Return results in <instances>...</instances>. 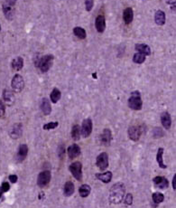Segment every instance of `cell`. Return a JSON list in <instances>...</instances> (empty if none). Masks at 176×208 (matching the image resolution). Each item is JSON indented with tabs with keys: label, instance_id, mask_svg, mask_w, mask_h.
Segmentation results:
<instances>
[{
	"label": "cell",
	"instance_id": "obj_5",
	"mask_svg": "<svg viewBox=\"0 0 176 208\" xmlns=\"http://www.w3.org/2000/svg\"><path fill=\"white\" fill-rule=\"evenodd\" d=\"M12 89L16 92H21L25 87V82L23 77L19 74H16L14 76V78L12 79Z\"/></svg>",
	"mask_w": 176,
	"mask_h": 208
},
{
	"label": "cell",
	"instance_id": "obj_17",
	"mask_svg": "<svg viewBox=\"0 0 176 208\" xmlns=\"http://www.w3.org/2000/svg\"><path fill=\"white\" fill-rule=\"evenodd\" d=\"M3 13H4L5 17L8 20H12L14 17V15H15V10H14L12 6H9V5L5 3L3 5Z\"/></svg>",
	"mask_w": 176,
	"mask_h": 208
},
{
	"label": "cell",
	"instance_id": "obj_29",
	"mask_svg": "<svg viewBox=\"0 0 176 208\" xmlns=\"http://www.w3.org/2000/svg\"><path fill=\"white\" fill-rule=\"evenodd\" d=\"M73 34L80 39H85L87 36V34H86V31L85 29L81 28V27H75L73 29Z\"/></svg>",
	"mask_w": 176,
	"mask_h": 208
},
{
	"label": "cell",
	"instance_id": "obj_18",
	"mask_svg": "<svg viewBox=\"0 0 176 208\" xmlns=\"http://www.w3.org/2000/svg\"><path fill=\"white\" fill-rule=\"evenodd\" d=\"M134 18V12L131 7H127L124 10V13H123V19H124V22L127 24V25H129L131 24V22L133 21Z\"/></svg>",
	"mask_w": 176,
	"mask_h": 208
},
{
	"label": "cell",
	"instance_id": "obj_3",
	"mask_svg": "<svg viewBox=\"0 0 176 208\" xmlns=\"http://www.w3.org/2000/svg\"><path fill=\"white\" fill-rule=\"evenodd\" d=\"M142 99H141V94L140 92L136 91L131 93V96L128 99V106L130 109L135 110V111H140L142 109Z\"/></svg>",
	"mask_w": 176,
	"mask_h": 208
},
{
	"label": "cell",
	"instance_id": "obj_7",
	"mask_svg": "<svg viewBox=\"0 0 176 208\" xmlns=\"http://www.w3.org/2000/svg\"><path fill=\"white\" fill-rule=\"evenodd\" d=\"M96 165H97V167H99V168L100 170H105L109 167V157H108L107 153L102 152L98 156Z\"/></svg>",
	"mask_w": 176,
	"mask_h": 208
},
{
	"label": "cell",
	"instance_id": "obj_34",
	"mask_svg": "<svg viewBox=\"0 0 176 208\" xmlns=\"http://www.w3.org/2000/svg\"><path fill=\"white\" fill-rule=\"evenodd\" d=\"M85 6H86V10L90 12V11L93 8L94 0H86V1H85Z\"/></svg>",
	"mask_w": 176,
	"mask_h": 208
},
{
	"label": "cell",
	"instance_id": "obj_28",
	"mask_svg": "<svg viewBox=\"0 0 176 208\" xmlns=\"http://www.w3.org/2000/svg\"><path fill=\"white\" fill-rule=\"evenodd\" d=\"M90 193V187L88 185H82L80 189H79V194L81 195V197H87Z\"/></svg>",
	"mask_w": 176,
	"mask_h": 208
},
{
	"label": "cell",
	"instance_id": "obj_15",
	"mask_svg": "<svg viewBox=\"0 0 176 208\" xmlns=\"http://www.w3.org/2000/svg\"><path fill=\"white\" fill-rule=\"evenodd\" d=\"M3 99L7 105H12L15 102V95L9 90H5L3 92Z\"/></svg>",
	"mask_w": 176,
	"mask_h": 208
},
{
	"label": "cell",
	"instance_id": "obj_9",
	"mask_svg": "<svg viewBox=\"0 0 176 208\" xmlns=\"http://www.w3.org/2000/svg\"><path fill=\"white\" fill-rule=\"evenodd\" d=\"M95 26L99 33H103L106 28V19L103 15H100L96 17L95 20Z\"/></svg>",
	"mask_w": 176,
	"mask_h": 208
},
{
	"label": "cell",
	"instance_id": "obj_11",
	"mask_svg": "<svg viewBox=\"0 0 176 208\" xmlns=\"http://www.w3.org/2000/svg\"><path fill=\"white\" fill-rule=\"evenodd\" d=\"M112 139V134L111 131H110V130H109V129H105L104 130H103V132L100 135V141L103 145H105V146H109V144H110V142H111Z\"/></svg>",
	"mask_w": 176,
	"mask_h": 208
},
{
	"label": "cell",
	"instance_id": "obj_43",
	"mask_svg": "<svg viewBox=\"0 0 176 208\" xmlns=\"http://www.w3.org/2000/svg\"><path fill=\"white\" fill-rule=\"evenodd\" d=\"M2 194H3V191H2V189H1V187H0V197L2 196Z\"/></svg>",
	"mask_w": 176,
	"mask_h": 208
},
{
	"label": "cell",
	"instance_id": "obj_41",
	"mask_svg": "<svg viewBox=\"0 0 176 208\" xmlns=\"http://www.w3.org/2000/svg\"><path fill=\"white\" fill-rule=\"evenodd\" d=\"M16 3V0H6V4L12 6V7H14Z\"/></svg>",
	"mask_w": 176,
	"mask_h": 208
},
{
	"label": "cell",
	"instance_id": "obj_13",
	"mask_svg": "<svg viewBox=\"0 0 176 208\" xmlns=\"http://www.w3.org/2000/svg\"><path fill=\"white\" fill-rule=\"evenodd\" d=\"M81 154V149L78 145L76 144H73L72 146L69 147L68 149V156L71 159H73V158H76L80 156Z\"/></svg>",
	"mask_w": 176,
	"mask_h": 208
},
{
	"label": "cell",
	"instance_id": "obj_14",
	"mask_svg": "<svg viewBox=\"0 0 176 208\" xmlns=\"http://www.w3.org/2000/svg\"><path fill=\"white\" fill-rule=\"evenodd\" d=\"M165 20H166L165 13L162 10H157L155 15V21L156 25L164 26L165 24Z\"/></svg>",
	"mask_w": 176,
	"mask_h": 208
},
{
	"label": "cell",
	"instance_id": "obj_26",
	"mask_svg": "<svg viewBox=\"0 0 176 208\" xmlns=\"http://www.w3.org/2000/svg\"><path fill=\"white\" fill-rule=\"evenodd\" d=\"M163 155H164V149L160 148L158 149L157 155H156V160H157L158 165L161 168H166V166L164 163V159H163Z\"/></svg>",
	"mask_w": 176,
	"mask_h": 208
},
{
	"label": "cell",
	"instance_id": "obj_2",
	"mask_svg": "<svg viewBox=\"0 0 176 208\" xmlns=\"http://www.w3.org/2000/svg\"><path fill=\"white\" fill-rule=\"evenodd\" d=\"M54 61V57L52 54H48V55H44L42 58H40L38 60L37 63H35L36 66L41 70V72L43 73H46L50 70V68L53 65V63Z\"/></svg>",
	"mask_w": 176,
	"mask_h": 208
},
{
	"label": "cell",
	"instance_id": "obj_32",
	"mask_svg": "<svg viewBox=\"0 0 176 208\" xmlns=\"http://www.w3.org/2000/svg\"><path fill=\"white\" fill-rule=\"evenodd\" d=\"M152 198H153L154 203H155V204H160V203H162V202L164 200V195L161 194V193H155V194H153Z\"/></svg>",
	"mask_w": 176,
	"mask_h": 208
},
{
	"label": "cell",
	"instance_id": "obj_38",
	"mask_svg": "<svg viewBox=\"0 0 176 208\" xmlns=\"http://www.w3.org/2000/svg\"><path fill=\"white\" fill-rule=\"evenodd\" d=\"M10 188V186L8 183H7V182H5V183H3V185H2V187H1V189L3 191V193H5V192H7Z\"/></svg>",
	"mask_w": 176,
	"mask_h": 208
},
{
	"label": "cell",
	"instance_id": "obj_33",
	"mask_svg": "<svg viewBox=\"0 0 176 208\" xmlns=\"http://www.w3.org/2000/svg\"><path fill=\"white\" fill-rule=\"evenodd\" d=\"M57 126H58V122H56V121L55 122H49L44 126V130H53V129H55Z\"/></svg>",
	"mask_w": 176,
	"mask_h": 208
},
{
	"label": "cell",
	"instance_id": "obj_10",
	"mask_svg": "<svg viewBox=\"0 0 176 208\" xmlns=\"http://www.w3.org/2000/svg\"><path fill=\"white\" fill-rule=\"evenodd\" d=\"M128 136H129L130 139H132L134 141H137L141 136L140 128L137 127V126H131L128 129Z\"/></svg>",
	"mask_w": 176,
	"mask_h": 208
},
{
	"label": "cell",
	"instance_id": "obj_6",
	"mask_svg": "<svg viewBox=\"0 0 176 208\" xmlns=\"http://www.w3.org/2000/svg\"><path fill=\"white\" fill-rule=\"evenodd\" d=\"M51 180V173L50 171H43L38 175L37 184L40 187H44L50 183Z\"/></svg>",
	"mask_w": 176,
	"mask_h": 208
},
{
	"label": "cell",
	"instance_id": "obj_4",
	"mask_svg": "<svg viewBox=\"0 0 176 208\" xmlns=\"http://www.w3.org/2000/svg\"><path fill=\"white\" fill-rule=\"evenodd\" d=\"M70 171L74 177V178L81 181L82 179V166L81 162L76 161L70 166Z\"/></svg>",
	"mask_w": 176,
	"mask_h": 208
},
{
	"label": "cell",
	"instance_id": "obj_44",
	"mask_svg": "<svg viewBox=\"0 0 176 208\" xmlns=\"http://www.w3.org/2000/svg\"><path fill=\"white\" fill-rule=\"evenodd\" d=\"M0 31H1V26H0Z\"/></svg>",
	"mask_w": 176,
	"mask_h": 208
},
{
	"label": "cell",
	"instance_id": "obj_16",
	"mask_svg": "<svg viewBox=\"0 0 176 208\" xmlns=\"http://www.w3.org/2000/svg\"><path fill=\"white\" fill-rule=\"evenodd\" d=\"M28 148L25 144H21L19 147L18 152H17V161H23L27 156Z\"/></svg>",
	"mask_w": 176,
	"mask_h": 208
},
{
	"label": "cell",
	"instance_id": "obj_27",
	"mask_svg": "<svg viewBox=\"0 0 176 208\" xmlns=\"http://www.w3.org/2000/svg\"><path fill=\"white\" fill-rule=\"evenodd\" d=\"M61 96H62V93H61V92H60V90L59 89H57V88H54L53 90V92H52V93H51V101L53 102V103H56V102H58V101L61 99Z\"/></svg>",
	"mask_w": 176,
	"mask_h": 208
},
{
	"label": "cell",
	"instance_id": "obj_42",
	"mask_svg": "<svg viewBox=\"0 0 176 208\" xmlns=\"http://www.w3.org/2000/svg\"><path fill=\"white\" fill-rule=\"evenodd\" d=\"M173 187L174 189H176V175H174V179H173Z\"/></svg>",
	"mask_w": 176,
	"mask_h": 208
},
{
	"label": "cell",
	"instance_id": "obj_19",
	"mask_svg": "<svg viewBox=\"0 0 176 208\" xmlns=\"http://www.w3.org/2000/svg\"><path fill=\"white\" fill-rule=\"evenodd\" d=\"M161 122L163 124L164 128L169 130L171 128L172 125V120H171V116L168 112H164L161 115Z\"/></svg>",
	"mask_w": 176,
	"mask_h": 208
},
{
	"label": "cell",
	"instance_id": "obj_1",
	"mask_svg": "<svg viewBox=\"0 0 176 208\" xmlns=\"http://www.w3.org/2000/svg\"><path fill=\"white\" fill-rule=\"evenodd\" d=\"M125 194V187L122 184H116L112 189L110 190V196L109 199L112 203L114 204H118L120 203L123 199Z\"/></svg>",
	"mask_w": 176,
	"mask_h": 208
},
{
	"label": "cell",
	"instance_id": "obj_24",
	"mask_svg": "<svg viewBox=\"0 0 176 208\" xmlns=\"http://www.w3.org/2000/svg\"><path fill=\"white\" fill-rule=\"evenodd\" d=\"M24 66V60L22 57H16L12 61V68L15 71H20Z\"/></svg>",
	"mask_w": 176,
	"mask_h": 208
},
{
	"label": "cell",
	"instance_id": "obj_39",
	"mask_svg": "<svg viewBox=\"0 0 176 208\" xmlns=\"http://www.w3.org/2000/svg\"><path fill=\"white\" fill-rule=\"evenodd\" d=\"M154 134H155V138H159V137H161V136L164 135L163 131H162L161 129H159V128H156V129L154 130Z\"/></svg>",
	"mask_w": 176,
	"mask_h": 208
},
{
	"label": "cell",
	"instance_id": "obj_12",
	"mask_svg": "<svg viewBox=\"0 0 176 208\" xmlns=\"http://www.w3.org/2000/svg\"><path fill=\"white\" fill-rule=\"evenodd\" d=\"M154 184L155 186L160 188V189H165L168 187L169 186V183H168V180L164 177H156L154 178Z\"/></svg>",
	"mask_w": 176,
	"mask_h": 208
},
{
	"label": "cell",
	"instance_id": "obj_8",
	"mask_svg": "<svg viewBox=\"0 0 176 208\" xmlns=\"http://www.w3.org/2000/svg\"><path fill=\"white\" fill-rule=\"evenodd\" d=\"M92 131V121L90 119H86L84 120L81 129V135L83 136V138H87L90 135Z\"/></svg>",
	"mask_w": 176,
	"mask_h": 208
},
{
	"label": "cell",
	"instance_id": "obj_35",
	"mask_svg": "<svg viewBox=\"0 0 176 208\" xmlns=\"http://www.w3.org/2000/svg\"><path fill=\"white\" fill-rule=\"evenodd\" d=\"M6 112V107H5V104L2 101H0V118L4 117Z\"/></svg>",
	"mask_w": 176,
	"mask_h": 208
},
{
	"label": "cell",
	"instance_id": "obj_20",
	"mask_svg": "<svg viewBox=\"0 0 176 208\" xmlns=\"http://www.w3.org/2000/svg\"><path fill=\"white\" fill-rule=\"evenodd\" d=\"M41 110L42 111L44 112V115H49L52 111V107H51V104H50V102L49 100L46 99V98H44L41 102Z\"/></svg>",
	"mask_w": 176,
	"mask_h": 208
},
{
	"label": "cell",
	"instance_id": "obj_23",
	"mask_svg": "<svg viewBox=\"0 0 176 208\" xmlns=\"http://www.w3.org/2000/svg\"><path fill=\"white\" fill-rule=\"evenodd\" d=\"M96 177L102 181L103 183H109L112 178V173L110 171L102 173V174H96Z\"/></svg>",
	"mask_w": 176,
	"mask_h": 208
},
{
	"label": "cell",
	"instance_id": "obj_31",
	"mask_svg": "<svg viewBox=\"0 0 176 208\" xmlns=\"http://www.w3.org/2000/svg\"><path fill=\"white\" fill-rule=\"evenodd\" d=\"M133 61H134V63H136V64H143L145 61H146V55H144V54H134V57H133Z\"/></svg>",
	"mask_w": 176,
	"mask_h": 208
},
{
	"label": "cell",
	"instance_id": "obj_36",
	"mask_svg": "<svg viewBox=\"0 0 176 208\" xmlns=\"http://www.w3.org/2000/svg\"><path fill=\"white\" fill-rule=\"evenodd\" d=\"M168 5H170L172 7V10L173 12H175V7H176V0H165Z\"/></svg>",
	"mask_w": 176,
	"mask_h": 208
},
{
	"label": "cell",
	"instance_id": "obj_25",
	"mask_svg": "<svg viewBox=\"0 0 176 208\" xmlns=\"http://www.w3.org/2000/svg\"><path fill=\"white\" fill-rule=\"evenodd\" d=\"M74 185L72 181L66 182L64 186V194L66 196H71L74 193Z\"/></svg>",
	"mask_w": 176,
	"mask_h": 208
},
{
	"label": "cell",
	"instance_id": "obj_40",
	"mask_svg": "<svg viewBox=\"0 0 176 208\" xmlns=\"http://www.w3.org/2000/svg\"><path fill=\"white\" fill-rule=\"evenodd\" d=\"M9 180L11 183H16L17 181V176L16 175H11L9 177Z\"/></svg>",
	"mask_w": 176,
	"mask_h": 208
},
{
	"label": "cell",
	"instance_id": "obj_30",
	"mask_svg": "<svg viewBox=\"0 0 176 208\" xmlns=\"http://www.w3.org/2000/svg\"><path fill=\"white\" fill-rule=\"evenodd\" d=\"M72 137L74 140H79L81 137V129L79 125H74L72 130Z\"/></svg>",
	"mask_w": 176,
	"mask_h": 208
},
{
	"label": "cell",
	"instance_id": "obj_21",
	"mask_svg": "<svg viewBox=\"0 0 176 208\" xmlns=\"http://www.w3.org/2000/svg\"><path fill=\"white\" fill-rule=\"evenodd\" d=\"M22 131H23V129H22V125L21 124H16L12 127L11 129V131H10V136L13 138V139H17L19 138L21 135H22Z\"/></svg>",
	"mask_w": 176,
	"mask_h": 208
},
{
	"label": "cell",
	"instance_id": "obj_22",
	"mask_svg": "<svg viewBox=\"0 0 176 208\" xmlns=\"http://www.w3.org/2000/svg\"><path fill=\"white\" fill-rule=\"evenodd\" d=\"M136 50L138 52L139 54H142L144 55H150L151 54V49L148 45L145 44H137L136 45Z\"/></svg>",
	"mask_w": 176,
	"mask_h": 208
},
{
	"label": "cell",
	"instance_id": "obj_37",
	"mask_svg": "<svg viewBox=\"0 0 176 208\" xmlns=\"http://www.w3.org/2000/svg\"><path fill=\"white\" fill-rule=\"evenodd\" d=\"M125 202L127 205H132V203H133V196L131 194H127V196H126V199H125Z\"/></svg>",
	"mask_w": 176,
	"mask_h": 208
}]
</instances>
